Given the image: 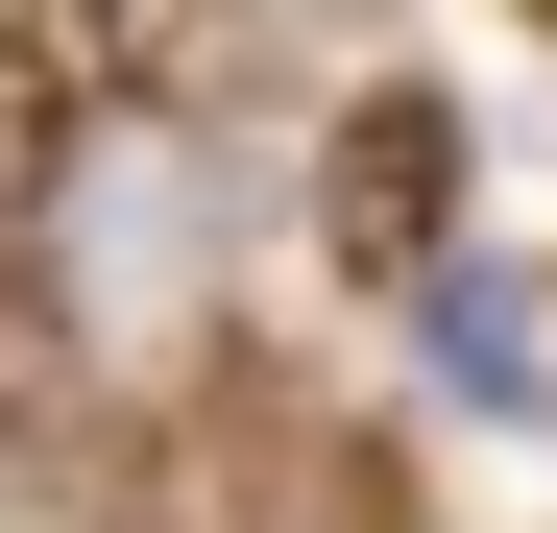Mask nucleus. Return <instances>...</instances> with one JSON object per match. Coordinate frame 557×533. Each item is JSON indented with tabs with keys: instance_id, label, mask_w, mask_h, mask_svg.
<instances>
[{
	"instance_id": "nucleus-1",
	"label": "nucleus",
	"mask_w": 557,
	"mask_h": 533,
	"mask_svg": "<svg viewBox=\"0 0 557 533\" xmlns=\"http://www.w3.org/2000/svg\"><path fill=\"white\" fill-rule=\"evenodd\" d=\"M315 243L363 266V292H436V266H460V98H436V73H363V98H339Z\"/></svg>"
},
{
	"instance_id": "nucleus-4",
	"label": "nucleus",
	"mask_w": 557,
	"mask_h": 533,
	"mask_svg": "<svg viewBox=\"0 0 557 533\" xmlns=\"http://www.w3.org/2000/svg\"><path fill=\"white\" fill-rule=\"evenodd\" d=\"M533 25H557V0H533Z\"/></svg>"
},
{
	"instance_id": "nucleus-2",
	"label": "nucleus",
	"mask_w": 557,
	"mask_h": 533,
	"mask_svg": "<svg viewBox=\"0 0 557 533\" xmlns=\"http://www.w3.org/2000/svg\"><path fill=\"white\" fill-rule=\"evenodd\" d=\"M25 388H49V243L0 219V436H25Z\"/></svg>"
},
{
	"instance_id": "nucleus-3",
	"label": "nucleus",
	"mask_w": 557,
	"mask_h": 533,
	"mask_svg": "<svg viewBox=\"0 0 557 533\" xmlns=\"http://www.w3.org/2000/svg\"><path fill=\"white\" fill-rule=\"evenodd\" d=\"M49 146H73V73H49V49H0V195H25Z\"/></svg>"
}]
</instances>
